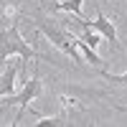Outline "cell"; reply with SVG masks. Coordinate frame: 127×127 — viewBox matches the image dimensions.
Returning <instances> with one entry per match:
<instances>
[{"mask_svg": "<svg viewBox=\"0 0 127 127\" xmlns=\"http://www.w3.org/2000/svg\"><path fill=\"white\" fill-rule=\"evenodd\" d=\"M79 23H81V28H87V31H99V33H102L104 38H109L112 48H120V41H117V31H114L112 20H109L107 15H104L102 10L97 13V20H94V23H92V20H84V18L79 20Z\"/></svg>", "mask_w": 127, "mask_h": 127, "instance_id": "4", "label": "cell"}, {"mask_svg": "<svg viewBox=\"0 0 127 127\" xmlns=\"http://www.w3.org/2000/svg\"><path fill=\"white\" fill-rule=\"evenodd\" d=\"M8 56H20L23 61H31V59H38V54L26 43V38L20 36L18 26L13 23L10 28L3 31V48H0V59L8 61Z\"/></svg>", "mask_w": 127, "mask_h": 127, "instance_id": "1", "label": "cell"}, {"mask_svg": "<svg viewBox=\"0 0 127 127\" xmlns=\"http://www.w3.org/2000/svg\"><path fill=\"white\" fill-rule=\"evenodd\" d=\"M117 109H122V112H127V107H122V104H117Z\"/></svg>", "mask_w": 127, "mask_h": 127, "instance_id": "10", "label": "cell"}, {"mask_svg": "<svg viewBox=\"0 0 127 127\" xmlns=\"http://www.w3.org/2000/svg\"><path fill=\"white\" fill-rule=\"evenodd\" d=\"M81 3H84V0H59V3L54 5V10H69V13H74V15L81 20L84 18L81 15Z\"/></svg>", "mask_w": 127, "mask_h": 127, "instance_id": "5", "label": "cell"}, {"mask_svg": "<svg viewBox=\"0 0 127 127\" xmlns=\"http://www.w3.org/2000/svg\"><path fill=\"white\" fill-rule=\"evenodd\" d=\"M79 38H81V41H87V43H89L92 48H94V46H97V43H99V38H97V36H94V33H92V31H87V28H84V33H81Z\"/></svg>", "mask_w": 127, "mask_h": 127, "instance_id": "8", "label": "cell"}, {"mask_svg": "<svg viewBox=\"0 0 127 127\" xmlns=\"http://www.w3.org/2000/svg\"><path fill=\"white\" fill-rule=\"evenodd\" d=\"M38 94H41V79H38V76H33V79H31V81L26 84V87H23V92H20L18 97H10V99L5 97L3 102H0L3 107H8V104H18V107H20V112H18V117H15V122H13V125H18L20 120H23V114H26V107H28V102H31V99H36Z\"/></svg>", "mask_w": 127, "mask_h": 127, "instance_id": "3", "label": "cell"}, {"mask_svg": "<svg viewBox=\"0 0 127 127\" xmlns=\"http://www.w3.org/2000/svg\"><path fill=\"white\" fill-rule=\"evenodd\" d=\"M104 79L112 84H127V74H120V76H112V74H104Z\"/></svg>", "mask_w": 127, "mask_h": 127, "instance_id": "9", "label": "cell"}, {"mask_svg": "<svg viewBox=\"0 0 127 127\" xmlns=\"http://www.w3.org/2000/svg\"><path fill=\"white\" fill-rule=\"evenodd\" d=\"M15 74H18V69H15V66L5 69V74H3V81H0V92H3V97H8V92L13 89V79H15Z\"/></svg>", "mask_w": 127, "mask_h": 127, "instance_id": "7", "label": "cell"}, {"mask_svg": "<svg viewBox=\"0 0 127 127\" xmlns=\"http://www.w3.org/2000/svg\"><path fill=\"white\" fill-rule=\"evenodd\" d=\"M76 46H79V51H81V54H84V59H89L92 64H94V66H102V59L97 56V54H94V48L87 43V41H81V38H76Z\"/></svg>", "mask_w": 127, "mask_h": 127, "instance_id": "6", "label": "cell"}, {"mask_svg": "<svg viewBox=\"0 0 127 127\" xmlns=\"http://www.w3.org/2000/svg\"><path fill=\"white\" fill-rule=\"evenodd\" d=\"M38 31L51 41V43H56V46L64 51V54H69L74 61L79 64V46H76V38H74V36L61 33V31H56L54 26H48V23H38Z\"/></svg>", "mask_w": 127, "mask_h": 127, "instance_id": "2", "label": "cell"}]
</instances>
